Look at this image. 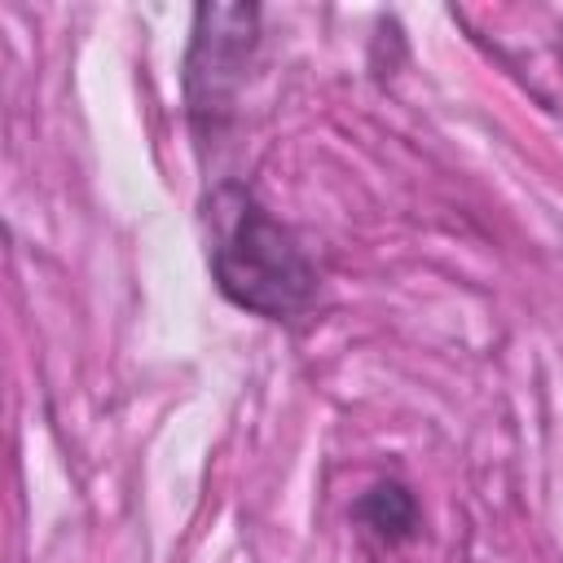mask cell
<instances>
[{"instance_id": "obj_1", "label": "cell", "mask_w": 563, "mask_h": 563, "mask_svg": "<svg viewBox=\"0 0 563 563\" xmlns=\"http://www.w3.org/2000/svg\"><path fill=\"white\" fill-rule=\"evenodd\" d=\"M233 211L211 246V277L220 295L255 317L282 321L312 303L317 268L286 224H277L246 189H229Z\"/></svg>"}, {"instance_id": "obj_3", "label": "cell", "mask_w": 563, "mask_h": 563, "mask_svg": "<svg viewBox=\"0 0 563 563\" xmlns=\"http://www.w3.org/2000/svg\"><path fill=\"white\" fill-rule=\"evenodd\" d=\"M352 515L365 532H374L387 545H400L418 532V497L400 479H378L374 488H365Z\"/></svg>"}, {"instance_id": "obj_2", "label": "cell", "mask_w": 563, "mask_h": 563, "mask_svg": "<svg viewBox=\"0 0 563 563\" xmlns=\"http://www.w3.org/2000/svg\"><path fill=\"white\" fill-rule=\"evenodd\" d=\"M260 9L255 4H198L194 9V44L185 57V101L194 123L224 110L233 88L242 84V66L255 48Z\"/></svg>"}]
</instances>
